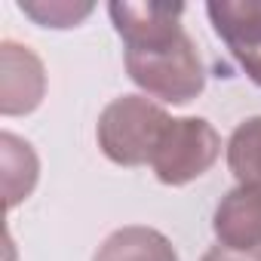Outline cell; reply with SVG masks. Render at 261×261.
Returning <instances> with one entry per match:
<instances>
[{
	"label": "cell",
	"instance_id": "6da1fadb",
	"mask_svg": "<svg viewBox=\"0 0 261 261\" xmlns=\"http://www.w3.org/2000/svg\"><path fill=\"white\" fill-rule=\"evenodd\" d=\"M126 71L139 89L166 105H188L206 86L200 49L185 28L148 46L126 49Z\"/></svg>",
	"mask_w": 261,
	"mask_h": 261
},
{
	"label": "cell",
	"instance_id": "7a4b0ae2",
	"mask_svg": "<svg viewBox=\"0 0 261 261\" xmlns=\"http://www.w3.org/2000/svg\"><path fill=\"white\" fill-rule=\"evenodd\" d=\"M169 120L172 117L145 95H120L101 111L95 139L111 163L145 166L151 163Z\"/></svg>",
	"mask_w": 261,
	"mask_h": 261
},
{
	"label": "cell",
	"instance_id": "3957f363",
	"mask_svg": "<svg viewBox=\"0 0 261 261\" xmlns=\"http://www.w3.org/2000/svg\"><path fill=\"white\" fill-rule=\"evenodd\" d=\"M221 154V136L203 117H172L151 157V169L160 185L181 188L212 169Z\"/></svg>",
	"mask_w": 261,
	"mask_h": 261
},
{
	"label": "cell",
	"instance_id": "277c9868",
	"mask_svg": "<svg viewBox=\"0 0 261 261\" xmlns=\"http://www.w3.org/2000/svg\"><path fill=\"white\" fill-rule=\"evenodd\" d=\"M206 13L230 56L261 86V0H212Z\"/></svg>",
	"mask_w": 261,
	"mask_h": 261
},
{
	"label": "cell",
	"instance_id": "5b68a950",
	"mask_svg": "<svg viewBox=\"0 0 261 261\" xmlns=\"http://www.w3.org/2000/svg\"><path fill=\"white\" fill-rule=\"evenodd\" d=\"M0 111L4 117L31 114L43 92H46V74L43 62L22 43L4 40L0 43Z\"/></svg>",
	"mask_w": 261,
	"mask_h": 261
},
{
	"label": "cell",
	"instance_id": "8992f818",
	"mask_svg": "<svg viewBox=\"0 0 261 261\" xmlns=\"http://www.w3.org/2000/svg\"><path fill=\"white\" fill-rule=\"evenodd\" d=\"M212 230L218 246L237 252L261 249V188L240 185L221 197L212 215Z\"/></svg>",
	"mask_w": 261,
	"mask_h": 261
},
{
	"label": "cell",
	"instance_id": "52a82bcc",
	"mask_svg": "<svg viewBox=\"0 0 261 261\" xmlns=\"http://www.w3.org/2000/svg\"><path fill=\"white\" fill-rule=\"evenodd\" d=\"M108 13L126 49L148 46L185 28L181 25L185 4H129V0H114V4H108Z\"/></svg>",
	"mask_w": 261,
	"mask_h": 261
},
{
	"label": "cell",
	"instance_id": "ba28073f",
	"mask_svg": "<svg viewBox=\"0 0 261 261\" xmlns=\"http://www.w3.org/2000/svg\"><path fill=\"white\" fill-rule=\"evenodd\" d=\"M92 261H178V252L160 230L129 224L114 230L98 246Z\"/></svg>",
	"mask_w": 261,
	"mask_h": 261
},
{
	"label": "cell",
	"instance_id": "9c48e42d",
	"mask_svg": "<svg viewBox=\"0 0 261 261\" xmlns=\"http://www.w3.org/2000/svg\"><path fill=\"white\" fill-rule=\"evenodd\" d=\"M0 154H4L7 209H16L37 185V157H34L31 145L13 133H0Z\"/></svg>",
	"mask_w": 261,
	"mask_h": 261
},
{
	"label": "cell",
	"instance_id": "30bf717a",
	"mask_svg": "<svg viewBox=\"0 0 261 261\" xmlns=\"http://www.w3.org/2000/svg\"><path fill=\"white\" fill-rule=\"evenodd\" d=\"M227 166L240 185L261 188V117L243 120L227 139Z\"/></svg>",
	"mask_w": 261,
	"mask_h": 261
},
{
	"label": "cell",
	"instance_id": "8fae6325",
	"mask_svg": "<svg viewBox=\"0 0 261 261\" xmlns=\"http://www.w3.org/2000/svg\"><path fill=\"white\" fill-rule=\"evenodd\" d=\"M19 10L43 28H74L92 13V4H71V0H19Z\"/></svg>",
	"mask_w": 261,
	"mask_h": 261
},
{
	"label": "cell",
	"instance_id": "7c38bea8",
	"mask_svg": "<svg viewBox=\"0 0 261 261\" xmlns=\"http://www.w3.org/2000/svg\"><path fill=\"white\" fill-rule=\"evenodd\" d=\"M200 261H261V249H255V252H237V249H227V246H212Z\"/></svg>",
	"mask_w": 261,
	"mask_h": 261
}]
</instances>
